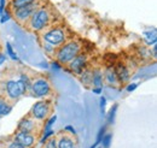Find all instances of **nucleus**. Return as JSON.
<instances>
[{
	"label": "nucleus",
	"mask_w": 157,
	"mask_h": 148,
	"mask_svg": "<svg viewBox=\"0 0 157 148\" xmlns=\"http://www.w3.org/2000/svg\"><path fill=\"white\" fill-rule=\"evenodd\" d=\"M30 87V81L28 78L27 75H21L20 80L15 81V80H9L5 83V91L7 96L11 100H17L20 99L23 94H25V92L29 89Z\"/></svg>",
	"instance_id": "obj_1"
},
{
	"label": "nucleus",
	"mask_w": 157,
	"mask_h": 148,
	"mask_svg": "<svg viewBox=\"0 0 157 148\" xmlns=\"http://www.w3.org/2000/svg\"><path fill=\"white\" fill-rule=\"evenodd\" d=\"M51 19H52L51 11L45 6H40L39 9L32 15V17L29 18L27 23H28V27L32 31H41L48 27Z\"/></svg>",
	"instance_id": "obj_2"
},
{
	"label": "nucleus",
	"mask_w": 157,
	"mask_h": 148,
	"mask_svg": "<svg viewBox=\"0 0 157 148\" xmlns=\"http://www.w3.org/2000/svg\"><path fill=\"white\" fill-rule=\"evenodd\" d=\"M81 45L78 41H68L67 43H63L59 46L56 51V60L62 65H68L74 58L80 54Z\"/></svg>",
	"instance_id": "obj_3"
},
{
	"label": "nucleus",
	"mask_w": 157,
	"mask_h": 148,
	"mask_svg": "<svg viewBox=\"0 0 157 148\" xmlns=\"http://www.w3.org/2000/svg\"><path fill=\"white\" fill-rule=\"evenodd\" d=\"M41 37L45 43L52 47H59L67 41V33L63 28L51 27V28H46V30L41 34Z\"/></svg>",
	"instance_id": "obj_4"
},
{
	"label": "nucleus",
	"mask_w": 157,
	"mask_h": 148,
	"mask_svg": "<svg viewBox=\"0 0 157 148\" xmlns=\"http://www.w3.org/2000/svg\"><path fill=\"white\" fill-rule=\"evenodd\" d=\"M29 91H30V95L34 98H44L51 93V86L46 78L38 77L30 82Z\"/></svg>",
	"instance_id": "obj_5"
},
{
	"label": "nucleus",
	"mask_w": 157,
	"mask_h": 148,
	"mask_svg": "<svg viewBox=\"0 0 157 148\" xmlns=\"http://www.w3.org/2000/svg\"><path fill=\"white\" fill-rule=\"evenodd\" d=\"M51 111V104L50 101H36L33 106H32V110H30V117L35 120H46V118L48 117V113Z\"/></svg>",
	"instance_id": "obj_6"
},
{
	"label": "nucleus",
	"mask_w": 157,
	"mask_h": 148,
	"mask_svg": "<svg viewBox=\"0 0 157 148\" xmlns=\"http://www.w3.org/2000/svg\"><path fill=\"white\" fill-rule=\"evenodd\" d=\"M36 2V1H35ZM33 2L32 5H28V6H24V7H20V9H15L13 10V17L15 19L20 23V24H24L27 23L29 18L32 17V15L39 9V4H35Z\"/></svg>",
	"instance_id": "obj_7"
},
{
	"label": "nucleus",
	"mask_w": 157,
	"mask_h": 148,
	"mask_svg": "<svg viewBox=\"0 0 157 148\" xmlns=\"http://www.w3.org/2000/svg\"><path fill=\"white\" fill-rule=\"evenodd\" d=\"M86 64H87V57L82 53H80L76 56L69 64H68V69L76 75H80L85 69H86Z\"/></svg>",
	"instance_id": "obj_8"
},
{
	"label": "nucleus",
	"mask_w": 157,
	"mask_h": 148,
	"mask_svg": "<svg viewBox=\"0 0 157 148\" xmlns=\"http://www.w3.org/2000/svg\"><path fill=\"white\" fill-rule=\"evenodd\" d=\"M15 141H17L23 147L29 148L34 145L35 136H34V134H30V132H21V131H18L15 135Z\"/></svg>",
	"instance_id": "obj_9"
},
{
	"label": "nucleus",
	"mask_w": 157,
	"mask_h": 148,
	"mask_svg": "<svg viewBox=\"0 0 157 148\" xmlns=\"http://www.w3.org/2000/svg\"><path fill=\"white\" fill-rule=\"evenodd\" d=\"M35 128H36L35 119H33L30 116H28V117H24L18 123L17 130L21 131V132H30V134H33Z\"/></svg>",
	"instance_id": "obj_10"
},
{
	"label": "nucleus",
	"mask_w": 157,
	"mask_h": 148,
	"mask_svg": "<svg viewBox=\"0 0 157 148\" xmlns=\"http://www.w3.org/2000/svg\"><path fill=\"white\" fill-rule=\"evenodd\" d=\"M114 70H115V74H116V77H117L118 82L123 83V82H126V81L129 80V71H128V69H127L124 65L118 64Z\"/></svg>",
	"instance_id": "obj_11"
},
{
	"label": "nucleus",
	"mask_w": 157,
	"mask_h": 148,
	"mask_svg": "<svg viewBox=\"0 0 157 148\" xmlns=\"http://www.w3.org/2000/svg\"><path fill=\"white\" fill-rule=\"evenodd\" d=\"M57 148H75V142L69 135H62L57 141Z\"/></svg>",
	"instance_id": "obj_12"
},
{
	"label": "nucleus",
	"mask_w": 157,
	"mask_h": 148,
	"mask_svg": "<svg viewBox=\"0 0 157 148\" xmlns=\"http://www.w3.org/2000/svg\"><path fill=\"white\" fill-rule=\"evenodd\" d=\"M104 80L106 81V83L109 84H116L118 82L117 77H116V74H115V70L114 68H109L105 74H104Z\"/></svg>",
	"instance_id": "obj_13"
},
{
	"label": "nucleus",
	"mask_w": 157,
	"mask_h": 148,
	"mask_svg": "<svg viewBox=\"0 0 157 148\" xmlns=\"http://www.w3.org/2000/svg\"><path fill=\"white\" fill-rule=\"evenodd\" d=\"M92 84L94 88H101L103 86V74L99 70L92 72Z\"/></svg>",
	"instance_id": "obj_14"
},
{
	"label": "nucleus",
	"mask_w": 157,
	"mask_h": 148,
	"mask_svg": "<svg viewBox=\"0 0 157 148\" xmlns=\"http://www.w3.org/2000/svg\"><path fill=\"white\" fill-rule=\"evenodd\" d=\"M92 72H93V71L85 69V70L80 74V80H81L82 84H85V86H90V84L92 83Z\"/></svg>",
	"instance_id": "obj_15"
},
{
	"label": "nucleus",
	"mask_w": 157,
	"mask_h": 148,
	"mask_svg": "<svg viewBox=\"0 0 157 148\" xmlns=\"http://www.w3.org/2000/svg\"><path fill=\"white\" fill-rule=\"evenodd\" d=\"M144 39H145L146 45H149V46L156 45V41H157L156 30H152V31H144Z\"/></svg>",
	"instance_id": "obj_16"
},
{
	"label": "nucleus",
	"mask_w": 157,
	"mask_h": 148,
	"mask_svg": "<svg viewBox=\"0 0 157 148\" xmlns=\"http://www.w3.org/2000/svg\"><path fill=\"white\" fill-rule=\"evenodd\" d=\"M35 1L36 0H11V7H12V10L20 9V7H24V6L32 5Z\"/></svg>",
	"instance_id": "obj_17"
},
{
	"label": "nucleus",
	"mask_w": 157,
	"mask_h": 148,
	"mask_svg": "<svg viewBox=\"0 0 157 148\" xmlns=\"http://www.w3.org/2000/svg\"><path fill=\"white\" fill-rule=\"evenodd\" d=\"M12 110V106L4 99H0V117H4L9 114L10 111Z\"/></svg>",
	"instance_id": "obj_18"
},
{
	"label": "nucleus",
	"mask_w": 157,
	"mask_h": 148,
	"mask_svg": "<svg viewBox=\"0 0 157 148\" xmlns=\"http://www.w3.org/2000/svg\"><path fill=\"white\" fill-rule=\"evenodd\" d=\"M111 134H106L103 139H101V148H109L110 147V143H111Z\"/></svg>",
	"instance_id": "obj_19"
},
{
	"label": "nucleus",
	"mask_w": 157,
	"mask_h": 148,
	"mask_svg": "<svg viewBox=\"0 0 157 148\" xmlns=\"http://www.w3.org/2000/svg\"><path fill=\"white\" fill-rule=\"evenodd\" d=\"M6 51H7V54L10 56V58H11L12 60H18V57L15 54V52H13L12 46H11V43H10V42H7V43H6Z\"/></svg>",
	"instance_id": "obj_20"
},
{
	"label": "nucleus",
	"mask_w": 157,
	"mask_h": 148,
	"mask_svg": "<svg viewBox=\"0 0 157 148\" xmlns=\"http://www.w3.org/2000/svg\"><path fill=\"white\" fill-rule=\"evenodd\" d=\"M116 111H117V105L115 104V105L111 107V110H110V112H109V116H108V122H109V123H113V122H114Z\"/></svg>",
	"instance_id": "obj_21"
},
{
	"label": "nucleus",
	"mask_w": 157,
	"mask_h": 148,
	"mask_svg": "<svg viewBox=\"0 0 157 148\" xmlns=\"http://www.w3.org/2000/svg\"><path fill=\"white\" fill-rule=\"evenodd\" d=\"M45 148H57V139L56 137H51L46 141Z\"/></svg>",
	"instance_id": "obj_22"
},
{
	"label": "nucleus",
	"mask_w": 157,
	"mask_h": 148,
	"mask_svg": "<svg viewBox=\"0 0 157 148\" xmlns=\"http://www.w3.org/2000/svg\"><path fill=\"white\" fill-rule=\"evenodd\" d=\"M105 131H106V125H103L100 129H99V132L98 135H97V141H96V143H100V141H101V139L105 136Z\"/></svg>",
	"instance_id": "obj_23"
},
{
	"label": "nucleus",
	"mask_w": 157,
	"mask_h": 148,
	"mask_svg": "<svg viewBox=\"0 0 157 148\" xmlns=\"http://www.w3.org/2000/svg\"><path fill=\"white\" fill-rule=\"evenodd\" d=\"M53 135V130L50 129V130H45V134H44V136H42V139H41V143H45L51 136Z\"/></svg>",
	"instance_id": "obj_24"
},
{
	"label": "nucleus",
	"mask_w": 157,
	"mask_h": 148,
	"mask_svg": "<svg viewBox=\"0 0 157 148\" xmlns=\"http://www.w3.org/2000/svg\"><path fill=\"white\" fill-rule=\"evenodd\" d=\"M56 119H57V117H56V116H52V117L50 118V120L46 123V125H45V130H50V129H51V128H52V125L55 124Z\"/></svg>",
	"instance_id": "obj_25"
},
{
	"label": "nucleus",
	"mask_w": 157,
	"mask_h": 148,
	"mask_svg": "<svg viewBox=\"0 0 157 148\" xmlns=\"http://www.w3.org/2000/svg\"><path fill=\"white\" fill-rule=\"evenodd\" d=\"M0 17H1V18H0V22H1V23H5L6 20H9V19L11 18V15H10L7 11H4V13H2Z\"/></svg>",
	"instance_id": "obj_26"
},
{
	"label": "nucleus",
	"mask_w": 157,
	"mask_h": 148,
	"mask_svg": "<svg viewBox=\"0 0 157 148\" xmlns=\"http://www.w3.org/2000/svg\"><path fill=\"white\" fill-rule=\"evenodd\" d=\"M105 104H106V99L103 96L100 98V112L104 114L105 113Z\"/></svg>",
	"instance_id": "obj_27"
},
{
	"label": "nucleus",
	"mask_w": 157,
	"mask_h": 148,
	"mask_svg": "<svg viewBox=\"0 0 157 148\" xmlns=\"http://www.w3.org/2000/svg\"><path fill=\"white\" fill-rule=\"evenodd\" d=\"M7 148H25V147H23L22 145H20L17 141H13V142H11V143L7 146Z\"/></svg>",
	"instance_id": "obj_28"
},
{
	"label": "nucleus",
	"mask_w": 157,
	"mask_h": 148,
	"mask_svg": "<svg viewBox=\"0 0 157 148\" xmlns=\"http://www.w3.org/2000/svg\"><path fill=\"white\" fill-rule=\"evenodd\" d=\"M64 130L65 131H69V132H71V134H76V131H75V129H74V127H71V125H67L65 128H64Z\"/></svg>",
	"instance_id": "obj_29"
},
{
	"label": "nucleus",
	"mask_w": 157,
	"mask_h": 148,
	"mask_svg": "<svg viewBox=\"0 0 157 148\" xmlns=\"http://www.w3.org/2000/svg\"><path fill=\"white\" fill-rule=\"evenodd\" d=\"M138 87L137 83H132V84H129L128 87H127V92H133L136 88Z\"/></svg>",
	"instance_id": "obj_30"
},
{
	"label": "nucleus",
	"mask_w": 157,
	"mask_h": 148,
	"mask_svg": "<svg viewBox=\"0 0 157 148\" xmlns=\"http://www.w3.org/2000/svg\"><path fill=\"white\" fill-rule=\"evenodd\" d=\"M5 60H6V56H5L4 53H1V52H0V65H1Z\"/></svg>",
	"instance_id": "obj_31"
},
{
	"label": "nucleus",
	"mask_w": 157,
	"mask_h": 148,
	"mask_svg": "<svg viewBox=\"0 0 157 148\" xmlns=\"http://www.w3.org/2000/svg\"><path fill=\"white\" fill-rule=\"evenodd\" d=\"M93 92L96 93V94H100L101 89H100V88H93Z\"/></svg>",
	"instance_id": "obj_32"
},
{
	"label": "nucleus",
	"mask_w": 157,
	"mask_h": 148,
	"mask_svg": "<svg viewBox=\"0 0 157 148\" xmlns=\"http://www.w3.org/2000/svg\"><path fill=\"white\" fill-rule=\"evenodd\" d=\"M97 146H98V143H94V145H92L90 148H97Z\"/></svg>",
	"instance_id": "obj_33"
},
{
	"label": "nucleus",
	"mask_w": 157,
	"mask_h": 148,
	"mask_svg": "<svg viewBox=\"0 0 157 148\" xmlns=\"http://www.w3.org/2000/svg\"><path fill=\"white\" fill-rule=\"evenodd\" d=\"M99 148H101V146H100V147H99Z\"/></svg>",
	"instance_id": "obj_34"
}]
</instances>
